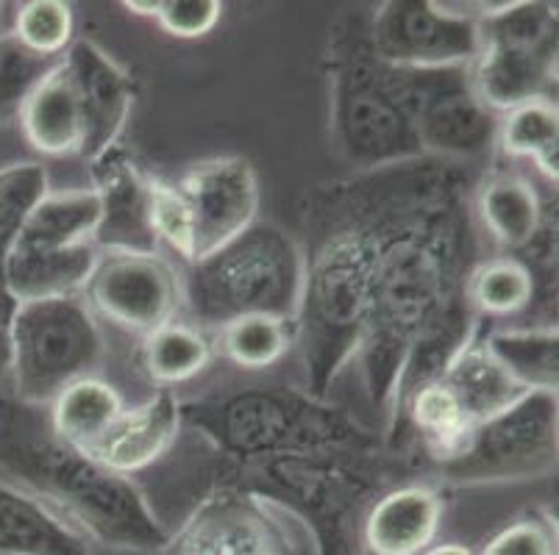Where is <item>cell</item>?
Masks as SVG:
<instances>
[{
    "label": "cell",
    "mask_w": 559,
    "mask_h": 555,
    "mask_svg": "<svg viewBox=\"0 0 559 555\" xmlns=\"http://www.w3.org/2000/svg\"><path fill=\"white\" fill-rule=\"evenodd\" d=\"M460 167L395 217L370 269L368 312L350 370L362 381L370 427L384 442H393L404 397L435 378L485 325L465 300L467 273L479 262V231Z\"/></svg>",
    "instance_id": "obj_1"
},
{
    "label": "cell",
    "mask_w": 559,
    "mask_h": 555,
    "mask_svg": "<svg viewBox=\"0 0 559 555\" xmlns=\"http://www.w3.org/2000/svg\"><path fill=\"white\" fill-rule=\"evenodd\" d=\"M451 167V161L426 156L406 165L354 172V178L309 195L296 348L301 350L304 366L301 389L320 403H332L334 386L357 359L370 269L381 239L395 217Z\"/></svg>",
    "instance_id": "obj_2"
},
{
    "label": "cell",
    "mask_w": 559,
    "mask_h": 555,
    "mask_svg": "<svg viewBox=\"0 0 559 555\" xmlns=\"http://www.w3.org/2000/svg\"><path fill=\"white\" fill-rule=\"evenodd\" d=\"M0 481L37 497L93 547L151 553L170 533L134 478L117 475L50 434L43 409L0 395Z\"/></svg>",
    "instance_id": "obj_3"
},
{
    "label": "cell",
    "mask_w": 559,
    "mask_h": 555,
    "mask_svg": "<svg viewBox=\"0 0 559 555\" xmlns=\"http://www.w3.org/2000/svg\"><path fill=\"white\" fill-rule=\"evenodd\" d=\"M329 140L354 172L426 159L412 122L409 70L373 53L368 12L350 9L329 31Z\"/></svg>",
    "instance_id": "obj_4"
},
{
    "label": "cell",
    "mask_w": 559,
    "mask_h": 555,
    "mask_svg": "<svg viewBox=\"0 0 559 555\" xmlns=\"http://www.w3.org/2000/svg\"><path fill=\"white\" fill-rule=\"evenodd\" d=\"M185 319L215 334L246 314H273L296 325L304 292L301 239L278 222L257 220L221 251L181 269Z\"/></svg>",
    "instance_id": "obj_5"
},
{
    "label": "cell",
    "mask_w": 559,
    "mask_h": 555,
    "mask_svg": "<svg viewBox=\"0 0 559 555\" xmlns=\"http://www.w3.org/2000/svg\"><path fill=\"white\" fill-rule=\"evenodd\" d=\"M9 395L32 409H48L64 386L100 375L109 355L104 323L84 294L28 300L7 323Z\"/></svg>",
    "instance_id": "obj_6"
},
{
    "label": "cell",
    "mask_w": 559,
    "mask_h": 555,
    "mask_svg": "<svg viewBox=\"0 0 559 555\" xmlns=\"http://www.w3.org/2000/svg\"><path fill=\"white\" fill-rule=\"evenodd\" d=\"M98 220L100 201L93 186L50 190L25 220L7 258L9 303L84 294L100 262L93 242Z\"/></svg>",
    "instance_id": "obj_7"
},
{
    "label": "cell",
    "mask_w": 559,
    "mask_h": 555,
    "mask_svg": "<svg viewBox=\"0 0 559 555\" xmlns=\"http://www.w3.org/2000/svg\"><path fill=\"white\" fill-rule=\"evenodd\" d=\"M481 25V50L467 68L492 114L537 98L557 100V7L507 3Z\"/></svg>",
    "instance_id": "obj_8"
},
{
    "label": "cell",
    "mask_w": 559,
    "mask_h": 555,
    "mask_svg": "<svg viewBox=\"0 0 559 555\" xmlns=\"http://www.w3.org/2000/svg\"><path fill=\"white\" fill-rule=\"evenodd\" d=\"M167 555H320L307 519L264 492L226 486L203 497L170 536Z\"/></svg>",
    "instance_id": "obj_9"
},
{
    "label": "cell",
    "mask_w": 559,
    "mask_h": 555,
    "mask_svg": "<svg viewBox=\"0 0 559 555\" xmlns=\"http://www.w3.org/2000/svg\"><path fill=\"white\" fill-rule=\"evenodd\" d=\"M557 470V395L532 391L521 403L471 427L462 445L437 464L456 486L535 481Z\"/></svg>",
    "instance_id": "obj_10"
},
{
    "label": "cell",
    "mask_w": 559,
    "mask_h": 555,
    "mask_svg": "<svg viewBox=\"0 0 559 555\" xmlns=\"http://www.w3.org/2000/svg\"><path fill=\"white\" fill-rule=\"evenodd\" d=\"M368 39L390 68H471L481 50V25L451 12L445 0H384L368 12Z\"/></svg>",
    "instance_id": "obj_11"
},
{
    "label": "cell",
    "mask_w": 559,
    "mask_h": 555,
    "mask_svg": "<svg viewBox=\"0 0 559 555\" xmlns=\"http://www.w3.org/2000/svg\"><path fill=\"white\" fill-rule=\"evenodd\" d=\"M409 89L412 122L429 159L465 167L496 150L498 114L479 100L467 68L409 70Z\"/></svg>",
    "instance_id": "obj_12"
},
{
    "label": "cell",
    "mask_w": 559,
    "mask_h": 555,
    "mask_svg": "<svg viewBox=\"0 0 559 555\" xmlns=\"http://www.w3.org/2000/svg\"><path fill=\"white\" fill-rule=\"evenodd\" d=\"M84 300L100 323L145 339L151 330L185 317L181 267L162 253L100 256Z\"/></svg>",
    "instance_id": "obj_13"
},
{
    "label": "cell",
    "mask_w": 559,
    "mask_h": 555,
    "mask_svg": "<svg viewBox=\"0 0 559 555\" xmlns=\"http://www.w3.org/2000/svg\"><path fill=\"white\" fill-rule=\"evenodd\" d=\"M173 183L185 195L195 222V262L221 251L259 220V176L242 156L195 161Z\"/></svg>",
    "instance_id": "obj_14"
},
{
    "label": "cell",
    "mask_w": 559,
    "mask_h": 555,
    "mask_svg": "<svg viewBox=\"0 0 559 555\" xmlns=\"http://www.w3.org/2000/svg\"><path fill=\"white\" fill-rule=\"evenodd\" d=\"M64 64L73 75L84 122L79 159L90 167L120 145L134 109V79L115 56L84 37L73 39L64 53Z\"/></svg>",
    "instance_id": "obj_15"
},
{
    "label": "cell",
    "mask_w": 559,
    "mask_h": 555,
    "mask_svg": "<svg viewBox=\"0 0 559 555\" xmlns=\"http://www.w3.org/2000/svg\"><path fill=\"white\" fill-rule=\"evenodd\" d=\"M100 201L95 248L100 256H154L159 253L151 222V176L120 147L90 165Z\"/></svg>",
    "instance_id": "obj_16"
},
{
    "label": "cell",
    "mask_w": 559,
    "mask_h": 555,
    "mask_svg": "<svg viewBox=\"0 0 559 555\" xmlns=\"http://www.w3.org/2000/svg\"><path fill=\"white\" fill-rule=\"evenodd\" d=\"M181 434V400L173 389H156L142 403L126 406L104 439L86 450L93 461L117 475L134 478L151 470L176 447Z\"/></svg>",
    "instance_id": "obj_17"
},
{
    "label": "cell",
    "mask_w": 559,
    "mask_h": 555,
    "mask_svg": "<svg viewBox=\"0 0 559 555\" xmlns=\"http://www.w3.org/2000/svg\"><path fill=\"white\" fill-rule=\"evenodd\" d=\"M445 500L431 483L384 488L368 506L359 526L368 555H420L440 536Z\"/></svg>",
    "instance_id": "obj_18"
},
{
    "label": "cell",
    "mask_w": 559,
    "mask_h": 555,
    "mask_svg": "<svg viewBox=\"0 0 559 555\" xmlns=\"http://www.w3.org/2000/svg\"><path fill=\"white\" fill-rule=\"evenodd\" d=\"M476 231L485 233L498 256H523L546 228L540 192L515 170H490L471 192Z\"/></svg>",
    "instance_id": "obj_19"
},
{
    "label": "cell",
    "mask_w": 559,
    "mask_h": 555,
    "mask_svg": "<svg viewBox=\"0 0 559 555\" xmlns=\"http://www.w3.org/2000/svg\"><path fill=\"white\" fill-rule=\"evenodd\" d=\"M435 378L443 381L451 395L456 397L467 427H476L492 417L504 414L507 409L521 403L523 397L532 395L521 384H515L504 366L498 364L496 355L487 350L481 328L445 361Z\"/></svg>",
    "instance_id": "obj_20"
},
{
    "label": "cell",
    "mask_w": 559,
    "mask_h": 555,
    "mask_svg": "<svg viewBox=\"0 0 559 555\" xmlns=\"http://www.w3.org/2000/svg\"><path fill=\"white\" fill-rule=\"evenodd\" d=\"M23 140L48 159L79 156L84 140L79 95L64 59L50 70L48 79L34 89L17 120Z\"/></svg>",
    "instance_id": "obj_21"
},
{
    "label": "cell",
    "mask_w": 559,
    "mask_h": 555,
    "mask_svg": "<svg viewBox=\"0 0 559 555\" xmlns=\"http://www.w3.org/2000/svg\"><path fill=\"white\" fill-rule=\"evenodd\" d=\"M0 553L95 555V547L37 497L0 481Z\"/></svg>",
    "instance_id": "obj_22"
},
{
    "label": "cell",
    "mask_w": 559,
    "mask_h": 555,
    "mask_svg": "<svg viewBox=\"0 0 559 555\" xmlns=\"http://www.w3.org/2000/svg\"><path fill=\"white\" fill-rule=\"evenodd\" d=\"M126 411L123 395L100 375L64 386L45 409L50 434L73 450H93Z\"/></svg>",
    "instance_id": "obj_23"
},
{
    "label": "cell",
    "mask_w": 559,
    "mask_h": 555,
    "mask_svg": "<svg viewBox=\"0 0 559 555\" xmlns=\"http://www.w3.org/2000/svg\"><path fill=\"white\" fill-rule=\"evenodd\" d=\"M217 348L210 330L179 317L151 330L140 345L142 373L156 389H173L201 378L215 361Z\"/></svg>",
    "instance_id": "obj_24"
},
{
    "label": "cell",
    "mask_w": 559,
    "mask_h": 555,
    "mask_svg": "<svg viewBox=\"0 0 559 555\" xmlns=\"http://www.w3.org/2000/svg\"><path fill=\"white\" fill-rule=\"evenodd\" d=\"M487 350L504 366L510 378L526 391L557 395L559 384V334L557 323L526 328L481 330Z\"/></svg>",
    "instance_id": "obj_25"
},
{
    "label": "cell",
    "mask_w": 559,
    "mask_h": 555,
    "mask_svg": "<svg viewBox=\"0 0 559 555\" xmlns=\"http://www.w3.org/2000/svg\"><path fill=\"white\" fill-rule=\"evenodd\" d=\"M537 273L521 256L479 258L467 273L465 300L479 323L518 317L535 303Z\"/></svg>",
    "instance_id": "obj_26"
},
{
    "label": "cell",
    "mask_w": 559,
    "mask_h": 555,
    "mask_svg": "<svg viewBox=\"0 0 559 555\" xmlns=\"http://www.w3.org/2000/svg\"><path fill=\"white\" fill-rule=\"evenodd\" d=\"M496 150L504 159L535 161L548 183L559 178V109L554 98H537L498 114Z\"/></svg>",
    "instance_id": "obj_27"
},
{
    "label": "cell",
    "mask_w": 559,
    "mask_h": 555,
    "mask_svg": "<svg viewBox=\"0 0 559 555\" xmlns=\"http://www.w3.org/2000/svg\"><path fill=\"white\" fill-rule=\"evenodd\" d=\"M215 348L242 373H264L296 348V325L273 314H246L215 330Z\"/></svg>",
    "instance_id": "obj_28"
},
{
    "label": "cell",
    "mask_w": 559,
    "mask_h": 555,
    "mask_svg": "<svg viewBox=\"0 0 559 555\" xmlns=\"http://www.w3.org/2000/svg\"><path fill=\"white\" fill-rule=\"evenodd\" d=\"M401 417H406L409 425L415 427V434H418L420 445L431 456L435 467L445 461L471 431L456 397L440 378H429L415 386L401 403L399 422Z\"/></svg>",
    "instance_id": "obj_29"
},
{
    "label": "cell",
    "mask_w": 559,
    "mask_h": 555,
    "mask_svg": "<svg viewBox=\"0 0 559 555\" xmlns=\"http://www.w3.org/2000/svg\"><path fill=\"white\" fill-rule=\"evenodd\" d=\"M50 192L48 167L43 161H14L0 167V325L7 328L14 305L7 300L3 269L12 253L14 239L23 231L25 220Z\"/></svg>",
    "instance_id": "obj_30"
},
{
    "label": "cell",
    "mask_w": 559,
    "mask_h": 555,
    "mask_svg": "<svg viewBox=\"0 0 559 555\" xmlns=\"http://www.w3.org/2000/svg\"><path fill=\"white\" fill-rule=\"evenodd\" d=\"M62 59L34 53L20 45L9 31L0 34V129L17 125L20 111L28 104L34 89L48 79L50 70Z\"/></svg>",
    "instance_id": "obj_31"
},
{
    "label": "cell",
    "mask_w": 559,
    "mask_h": 555,
    "mask_svg": "<svg viewBox=\"0 0 559 555\" xmlns=\"http://www.w3.org/2000/svg\"><path fill=\"white\" fill-rule=\"evenodd\" d=\"M9 34L28 50L62 59L75 39L73 7L62 0H28L14 7Z\"/></svg>",
    "instance_id": "obj_32"
},
{
    "label": "cell",
    "mask_w": 559,
    "mask_h": 555,
    "mask_svg": "<svg viewBox=\"0 0 559 555\" xmlns=\"http://www.w3.org/2000/svg\"><path fill=\"white\" fill-rule=\"evenodd\" d=\"M151 222L159 248L176 256L181 267H190L195 262V222L187 206L185 195L176 190V183L165 178L151 176Z\"/></svg>",
    "instance_id": "obj_33"
},
{
    "label": "cell",
    "mask_w": 559,
    "mask_h": 555,
    "mask_svg": "<svg viewBox=\"0 0 559 555\" xmlns=\"http://www.w3.org/2000/svg\"><path fill=\"white\" fill-rule=\"evenodd\" d=\"M476 555H557V528L548 519L528 514L492 533Z\"/></svg>",
    "instance_id": "obj_34"
},
{
    "label": "cell",
    "mask_w": 559,
    "mask_h": 555,
    "mask_svg": "<svg viewBox=\"0 0 559 555\" xmlns=\"http://www.w3.org/2000/svg\"><path fill=\"white\" fill-rule=\"evenodd\" d=\"M223 17L221 0H159L154 23L176 39H203Z\"/></svg>",
    "instance_id": "obj_35"
},
{
    "label": "cell",
    "mask_w": 559,
    "mask_h": 555,
    "mask_svg": "<svg viewBox=\"0 0 559 555\" xmlns=\"http://www.w3.org/2000/svg\"><path fill=\"white\" fill-rule=\"evenodd\" d=\"M420 555H476V553L462 542H435L429 550H424Z\"/></svg>",
    "instance_id": "obj_36"
},
{
    "label": "cell",
    "mask_w": 559,
    "mask_h": 555,
    "mask_svg": "<svg viewBox=\"0 0 559 555\" xmlns=\"http://www.w3.org/2000/svg\"><path fill=\"white\" fill-rule=\"evenodd\" d=\"M123 9H129L136 17H148L156 20V12H159V0H126Z\"/></svg>",
    "instance_id": "obj_37"
},
{
    "label": "cell",
    "mask_w": 559,
    "mask_h": 555,
    "mask_svg": "<svg viewBox=\"0 0 559 555\" xmlns=\"http://www.w3.org/2000/svg\"><path fill=\"white\" fill-rule=\"evenodd\" d=\"M7 364H9V339H7V328L0 325V378L7 375Z\"/></svg>",
    "instance_id": "obj_38"
},
{
    "label": "cell",
    "mask_w": 559,
    "mask_h": 555,
    "mask_svg": "<svg viewBox=\"0 0 559 555\" xmlns=\"http://www.w3.org/2000/svg\"><path fill=\"white\" fill-rule=\"evenodd\" d=\"M0 555H9V553H0Z\"/></svg>",
    "instance_id": "obj_39"
}]
</instances>
